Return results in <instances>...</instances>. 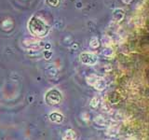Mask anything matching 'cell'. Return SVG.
Here are the masks:
<instances>
[{"mask_svg": "<svg viewBox=\"0 0 149 140\" xmlns=\"http://www.w3.org/2000/svg\"><path fill=\"white\" fill-rule=\"evenodd\" d=\"M88 82L95 89H97V90H104L106 85V83L104 79L100 77L94 76V75H91V76L88 78Z\"/></svg>", "mask_w": 149, "mask_h": 140, "instance_id": "cell-1", "label": "cell"}, {"mask_svg": "<svg viewBox=\"0 0 149 140\" xmlns=\"http://www.w3.org/2000/svg\"><path fill=\"white\" fill-rule=\"evenodd\" d=\"M87 60H90V64H94L96 62V58H95V56L93 55V54H91V53H84V54H82L81 55L82 63L86 64Z\"/></svg>", "mask_w": 149, "mask_h": 140, "instance_id": "cell-2", "label": "cell"}, {"mask_svg": "<svg viewBox=\"0 0 149 140\" xmlns=\"http://www.w3.org/2000/svg\"><path fill=\"white\" fill-rule=\"evenodd\" d=\"M77 136H76V134L73 130H68L65 132V134L63 136V140H76Z\"/></svg>", "mask_w": 149, "mask_h": 140, "instance_id": "cell-3", "label": "cell"}]
</instances>
